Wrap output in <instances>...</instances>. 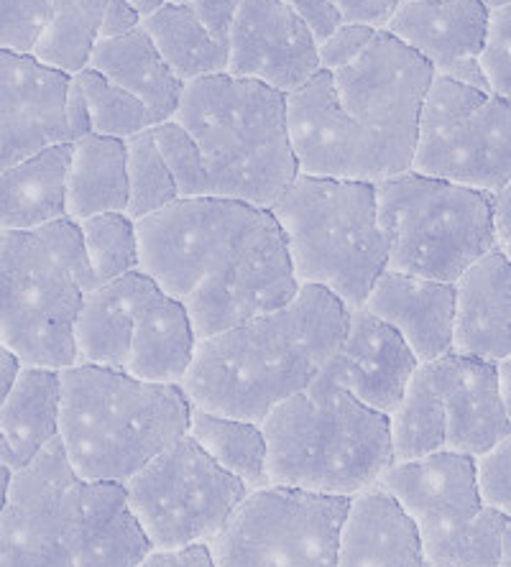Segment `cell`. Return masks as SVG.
Masks as SVG:
<instances>
[{"label": "cell", "instance_id": "1", "mask_svg": "<svg viewBox=\"0 0 511 567\" xmlns=\"http://www.w3.org/2000/svg\"><path fill=\"white\" fill-rule=\"evenodd\" d=\"M141 271L190 312L197 340L274 312L297 297L282 225L269 207L180 197L139 220Z\"/></svg>", "mask_w": 511, "mask_h": 567}, {"label": "cell", "instance_id": "2", "mask_svg": "<svg viewBox=\"0 0 511 567\" xmlns=\"http://www.w3.org/2000/svg\"><path fill=\"white\" fill-rule=\"evenodd\" d=\"M432 64L379 29L338 72L320 70L287 95L299 174L379 185L412 169Z\"/></svg>", "mask_w": 511, "mask_h": 567}, {"label": "cell", "instance_id": "3", "mask_svg": "<svg viewBox=\"0 0 511 567\" xmlns=\"http://www.w3.org/2000/svg\"><path fill=\"white\" fill-rule=\"evenodd\" d=\"M350 307L302 284L279 310L197 343L182 389L197 410L262 424L276 406L313 386L338 350Z\"/></svg>", "mask_w": 511, "mask_h": 567}, {"label": "cell", "instance_id": "4", "mask_svg": "<svg viewBox=\"0 0 511 567\" xmlns=\"http://www.w3.org/2000/svg\"><path fill=\"white\" fill-rule=\"evenodd\" d=\"M174 121L187 128L203 156V197L243 199L272 210L299 177L287 95L269 85L228 72L195 80L184 85Z\"/></svg>", "mask_w": 511, "mask_h": 567}, {"label": "cell", "instance_id": "5", "mask_svg": "<svg viewBox=\"0 0 511 567\" xmlns=\"http://www.w3.org/2000/svg\"><path fill=\"white\" fill-rule=\"evenodd\" d=\"M269 486L354 498L394 465L391 420L317 377L262 422Z\"/></svg>", "mask_w": 511, "mask_h": 567}, {"label": "cell", "instance_id": "6", "mask_svg": "<svg viewBox=\"0 0 511 567\" xmlns=\"http://www.w3.org/2000/svg\"><path fill=\"white\" fill-rule=\"evenodd\" d=\"M192 402L182 386L78 363L62 371L60 440L82 481L125 483L187 435Z\"/></svg>", "mask_w": 511, "mask_h": 567}, {"label": "cell", "instance_id": "7", "mask_svg": "<svg viewBox=\"0 0 511 567\" xmlns=\"http://www.w3.org/2000/svg\"><path fill=\"white\" fill-rule=\"evenodd\" d=\"M95 287L80 223L0 230V340L23 365L64 371L80 363L78 317Z\"/></svg>", "mask_w": 511, "mask_h": 567}, {"label": "cell", "instance_id": "8", "mask_svg": "<svg viewBox=\"0 0 511 567\" xmlns=\"http://www.w3.org/2000/svg\"><path fill=\"white\" fill-rule=\"evenodd\" d=\"M302 284L328 289L350 310L364 307L389 266L376 185L299 174L272 207Z\"/></svg>", "mask_w": 511, "mask_h": 567}, {"label": "cell", "instance_id": "9", "mask_svg": "<svg viewBox=\"0 0 511 567\" xmlns=\"http://www.w3.org/2000/svg\"><path fill=\"white\" fill-rule=\"evenodd\" d=\"M376 203L389 244L387 271L458 284L471 266L499 248L489 192L409 169L379 182Z\"/></svg>", "mask_w": 511, "mask_h": 567}, {"label": "cell", "instance_id": "10", "mask_svg": "<svg viewBox=\"0 0 511 567\" xmlns=\"http://www.w3.org/2000/svg\"><path fill=\"white\" fill-rule=\"evenodd\" d=\"M389 420L394 463L440 450L481 461L511 435L497 363L458 353L420 363Z\"/></svg>", "mask_w": 511, "mask_h": 567}, {"label": "cell", "instance_id": "11", "mask_svg": "<svg viewBox=\"0 0 511 567\" xmlns=\"http://www.w3.org/2000/svg\"><path fill=\"white\" fill-rule=\"evenodd\" d=\"M412 172L497 195L511 182V100L435 74Z\"/></svg>", "mask_w": 511, "mask_h": 567}, {"label": "cell", "instance_id": "12", "mask_svg": "<svg viewBox=\"0 0 511 567\" xmlns=\"http://www.w3.org/2000/svg\"><path fill=\"white\" fill-rule=\"evenodd\" d=\"M129 504L154 549L213 542L251 494L190 435L125 481Z\"/></svg>", "mask_w": 511, "mask_h": 567}, {"label": "cell", "instance_id": "13", "mask_svg": "<svg viewBox=\"0 0 511 567\" xmlns=\"http://www.w3.org/2000/svg\"><path fill=\"white\" fill-rule=\"evenodd\" d=\"M350 498L266 486L243 498L211 547L217 567H338Z\"/></svg>", "mask_w": 511, "mask_h": 567}, {"label": "cell", "instance_id": "14", "mask_svg": "<svg viewBox=\"0 0 511 567\" xmlns=\"http://www.w3.org/2000/svg\"><path fill=\"white\" fill-rule=\"evenodd\" d=\"M85 481L62 440L13 471L0 512V567H78L85 532Z\"/></svg>", "mask_w": 511, "mask_h": 567}, {"label": "cell", "instance_id": "15", "mask_svg": "<svg viewBox=\"0 0 511 567\" xmlns=\"http://www.w3.org/2000/svg\"><path fill=\"white\" fill-rule=\"evenodd\" d=\"M320 70L317 39L284 0H243L231 33L228 74L292 95Z\"/></svg>", "mask_w": 511, "mask_h": 567}, {"label": "cell", "instance_id": "16", "mask_svg": "<svg viewBox=\"0 0 511 567\" xmlns=\"http://www.w3.org/2000/svg\"><path fill=\"white\" fill-rule=\"evenodd\" d=\"M70 74L33 54L0 49V172L52 146L72 144L64 118Z\"/></svg>", "mask_w": 511, "mask_h": 567}, {"label": "cell", "instance_id": "17", "mask_svg": "<svg viewBox=\"0 0 511 567\" xmlns=\"http://www.w3.org/2000/svg\"><path fill=\"white\" fill-rule=\"evenodd\" d=\"M420 361L405 338L366 307L350 310L346 336L320 373L376 412L391 414L405 399Z\"/></svg>", "mask_w": 511, "mask_h": 567}, {"label": "cell", "instance_id": "18", "mask_svg": "<svg viewBox=\"0 0 511 567\" xmlns=\"http://www.w3.org/2000/svg\"><path fill=\"white\" fill-rule=\"evenodd\" d=\"M379 483L407 508L420 529L471 519L486 506L479 461L450 450L394 463Z\"/></svg>", "mask_w": 511, "mask_h": 567}, {"label": "cell", "instance_id": "19", "mask_svg": "<svg viewBox=\"0 0 511 567\" xmlns=\"http://www.w3.org/2000/svg\"><path fill=\"white\" fill-rule=\"evenodd\" d=\"M366 310L405 338L420 363L452 353L456 343V284L384 271L366 299Z\"/></svg>", "mask_w": 511, "mask_h": 567}, {"label": "cell", "instance_id": "20", "mask_svg": "<svg viewBox=\"0 0 511 567\" xmlns=\"http://www.w3.org/2000/svg\"><path fill=\"white\" fill-rule=\"evenodd\" d=\"M489 21L483 0H401L387 31L430 62L435 74H446L458 62L479 60Z\"/></svg>", "mask_w": 511, "mask_h": 567}, {"label": "cell", "instance_id": "21", "mask_svg": "<svg viewBox=\"0 0 511 567\" xmlns=\"http://www.w3.org/2000/svg\"><path fill=\"white\" fill-rule=\"evenodd\" d=\"M338 567H427L420 527L381 483L348 502Z\"/></svg>", "mask_w": 511, "mask_h": 567}, {"label": "cell", "instance_id": "22", "mask_svg": "<svg viewBox=\"0 0 511 567\" xmlns=\"http://www.w3.org/2000/svg\"><path fill=\"white\" fill-rule=\"evenodd\" d=\"M452 353L501 363L511 358V258L493 248L456 284Z\"/></svg>", "mask_w": 511, "mask_h": 567}, {"label": "cell", "instance_id": "23", "mask_svg": "<svg viewBox=\"0 0 511 567\" xmlns=\"http://www.w3.org/2000/svg\"><path fill=\"white\" fill-rule=\"evenodd\" d=\"M156 291L159 284L141 269L88 291L78 317L80 363L125 373L139 315Z\"/></svg>", "mask_w": 511, "mask_h": 567}, {"label": "cell", "instance_id": "24", "mask_svg": "<svg viewBox=\"0 0 511 567\" xmlns=\"http://www.w3.org/2000/svg\"><path fill=\"white\" fill-rule=\"evenodd\" d=\"M197 343L190 312L159 287L139 315L125 373L149 383L182 386L195 361Z\"/></svg>", "mask_w": 511, "mask_h": 567}, {"label": "cell", "instance_id": "25", "mask_svg": "<svg viewBox=\"0 0 511 567\" xmlns=\"http://www.w3.org/2000/svg\"><path fill=\"white\" fill-rule=\"evenodd\" d=\"M62 371L21 365L0 404V437L13 471L29 465L49 442L60 437Z\"/></svg>", "mask_w": 511, "mask_h": 567}, {"label": "cell", "instance_id": "26", "mask_svg": "<svg viewBox=\"0 0 511 567\" xmlns=\"http://www.w3.org/2000/svg\"><path fill=\"white\" fill-rule=\"evenodd\" d=\"M85 532L78 567H139L151 539L129 504L125 483L85 481Z\"/></svg>", "mask_w": 511, "mask_h": 567}, {"label": "cell", "instance_id": "27", "mask_svg": "<svg viewBox=\"0 0 511 567\" xmlns=\"http://www.w3.org/2000/svg\"><path fill=\"white\" fill-rule=\"evenodd\" d=\"M72 144L52 146L0 172V230H37L67 218Z\"/></svg>", "mask_w": 511, "mask_h": 567}, {"label": "cell", "instance_id": "28", "mask_svg": "<svg viewBox=\"0 0 511 567\" xmlns=\"http://www.w3.org/2000/svg\"><path fill=\"white\" fill-rule=\"evenodd\" d=\"M90 66L146 103L156 126L177 115L184 85L162 60L144 27L121 39H100Z\"/></svg>", "mask_w": 511, "mask_h": 567}, {"label": "cell", "instance_id": "29", "mask_svg": "<svg viewBox=\"0 0 511 567\" xmlns=\"http://www.w3.org/2000/svg\"><path fill=\"white\" fill-rule=\"evenodd\" d=\"M129 210V152L125 141L90 136L72 141L67 169V218L85 223L108 213Z\"/></svg>", "mask_w": 511, "mask_h": 567}, {"label": "cell", "instance_id": "30", "mask_svg": "<svg viewBox=\"0 0 511 567\" xmlns=\"http://www.w3.org/2000/svg\"><path fill=\"white\" fill-rule=\"evenodd\" d=\"M427 567H511V516L486 504L471 519L420 529Z\"/></svg>", "mask_w": 511, "mask_h": 567}, {"label": "cell", "instance_id": "31", "mask_svg": "<svg viewBox=\"0 0 511 567\" xmlns=\"http://www.w3.org/2000/svg\"><path fill=\"white\" fill-rule=\"evenodd\" d=\"M141 27L182 85L228 72V49L207 33L190 3L159 8Z\"/></svg>", "mask_w": 511, "mask_h": 567}, {"label": "cell", "instance_id": "32", "mask_svg": "<svg viewBox=\"0 0 511 567\" xmlns=\"http://www.w3.org/2000/svg\"><path fill=\"white\" fill-rule=\"evenodd\" d=\"M187 435L205 450L221 468L236 475L251 491L269 486L266 473V447L264 427L236 416H223L192 406Z\"/></svg>", "mask_w": 511, "mask_h": 567}, {"label": "cell", "instance_id": "33", "mask_svg": "<svg viewBox=\"0 0 511 567\" xmlns=\"http://www.w3.org/2000/svg\"><path fill=\"white\" fill-rule=\"evenodd\" d=\"M108 3L111 0H54L52 19L41 31L31 54L41 64L70 74V78L88 70L100 41Z\"/></svg>", "mask_w": 511, "mask_h": 567}, {"label": "cell", "instance_id": "34", "mask_svg": "<svg viewBox=\"0 0 511 567\" xmlns=\"http://www.w3.org/2000/svg\"><path fill=\"white\" fill-rule=\"evenodd\" d=\"M82 246L95 284H111L141 269L139 223L125 213H108L80 223Z\"/></svg>", "mask_w": 511, "mask_h": 567}, {"label": "cell", "instance_id": "35", "mask_svg": "<svg viewBox=\"0 0 511 567\" xmlns=\"http://www.w3.org/2000/svg\"><path fill=\"white\" fill-rule=\"evenodd\" d=\"M129 152V210L133 220H144L149 215L162 213L182 197L177 179L156 146L151 131L139 133L125 141Z\"/></svg>", "mask_w": 511, "mask_h": 567}, {"label": "cell", "instance_id": "36", "mask_svg": "<svg viewBox=\"0 0 511 567\" xmlns=\"http://www.w3.org/2000/svg\"><path fill=\"white\" fill-rule=\"evenodd\" d=\"M80 80L82 90H85L90 113H92V133L100 136H113L129 141L139 133L151 131L156 126L154 113L149 111L146 103H141L136 95H131L129 90L115 85L100 74L98 70H82L74 74Z\"/></svg>", "mask_w": 511, "mask_h": 567}, {"label": "cell", "instance_id": "37", "mask_svg": "<svg viewBox=\"0 0 511 567\" xmlns=\"http://www.w3.org/2000/svg\"><path fill=\"white\" fill-rule=\"evenodd\" d=\"M156 138V146L162 156L170 164V169L177 179L180 195L182 197H203L205 195V166L203 156H200V148L195 138L190 136L187 128L177 121L159 123V126L151 128Z\"/></svg>", "mask_w": 511, "mask_h": 567}, {"label": "cell", "instance_id": "38", "mask_svg": "<svg viewBox=\"0 0 511 567\" xmlns=\"http://www.w3.org/2000/svg\"><path fill=\"white\" fill-rule=\"evenodd\" d=\"M52 11L54 0H0V49L31 54Z\"/></svg>", "mask_w": 511, "mask_h": 567}, {"label": "cell", "instance_id": "39", "mask_svg": "<svg viewBox=\"0 0 511 567\" xmlns=\"http://www.w3.org/2000/svg\"><path fill=\"white\" fill-rule=\"evenodd\" d=\"M479 60L491 93L511 100V3L491 11L489 39Z\"/></svg>", "mask_w": 511, "mask_h": 567}, {"label": "cell", "instance_id": "40", "mask_svg": "<svg viewBox=\"0 0 511 567\" xmlns=\"http://www.w3.org/2000/svg\"><path fill=\"white\" fill-rule=\"evenodd\" d=\"M376 33L379 29L366 27V23H343L338 31L317 44L320 66L328 72H338L343 66L354 64L366 52Z\"/></svg>", "mask_w": 511, "mask_h": 567}, {"label": "cell", "instance_id": "41", "mask_svg": "<svg viewBox=\"0 0 511 567\" xmlns=\"http://www.w3.org/2000/svg\"><path fill=\"white\" fill-rule=\"evenodd\" d=\"M483 502L511 516V435L479 461Z\"/></svg>", "mask_w": 511, "mask_h": 567}, {"label": "cell", "instance_id": "42", "mask_svg": "<svg viewBox=\"0 0 511 567\" xmlns=\"http://www.w3.org/2000/svg\"><path fill=\"white\" fill-rule=\"evenodd\" d=\"M241 3L243 0H192L190 6L217 44L231 49V33Z\"/></svg>", "mask_w": 511, "mask_h": 567}, {"label": "cell", "instance_id": "43", "mask_svg": "<svg viewBox=\"0 0 511 567\" xmlns=\"http://www.w3.org/2000/svg\"><path fill=\"white\" fill-rule=\"evenodd\" d=\"M292 11H295L302 21L307 23V29L313 31L317 44L338 31L346 19H343L340 8L333 0H284Z\"/></svg>", "mask_w": 511, "mask_h": 567}, {"label": "cell", "instance_id": "44", "mask_svg": "<svg viewBox=\"0 0 511 567\" xmlns=\"http://www.w3.org/2000/svg\"><path fill=\"white\" fill-rule=\"evenodd\" d=\"M139 567H217L211 542H195L174 549H151Z\"/></svg>", "mask_w": 511, "mask_h": 567}, {"label": "cell", "instance_id": "45", "mask_svg": "<svg viewBox=\"0 0 511 567\" xmlns=\"http://www.w3.org/2000/svg\"><path fill=\"white\" fill-rule=\"evenodd\" d=\"M340 8L346 23H366L374 29H387L389 19L401 0H333Z\"/></svg>", "mask_w": 511, "mask_h": 567}, {"label": "cell", "instance_id": "46", "mask_svg": "<svg viewBox=\"0 0 511 567\" xmlns=\"http://www.w3.org/2000/svg\"><path fill=\"white\" fill-rule=\"evenodd\" d=\"M64 118L67 128H70L72 141H80L92 133V113L85 90H82L78 78H70V85H67V97H64Z\"/></svg>", "mask_w": 511, "mask_h": 567}, {"label": "cell", "instance_id": "47", "mask_svg": "<svg viewBox=\"0 0 511 567\" xmlns=\"http://www.w3.org/2000/svg\"><path fill=\"white\" fill-rule=\"evenodd\" d=\"M144 23V16L129 0H111L105 8L103 27H100V39H121L129 37Z\"/></svg>", "mask_w": 511, "mask_h": 567}, {"label": "cell", "instance_id": "48", "mask_svg": "<svg viewBox=\"0 0 511 567\" xmlns=\"http://www.w3.org/2000/svg\"><path fill=\"white\" fill-rule=\"evenodd\" d=\"M493 225H497L499 248L511 246V182L493 195Z\"/></svg>", "mask_w": 511, "mask_h": 567}, {"label": "cell", "instance_id": "49", "mask_svg": "<svg viewBox=\"0 0 511 567\" xmlns=\"http://www.w3.org/2000/svg\"><path fill=\"white\" fill-rule=\"evenodd\" d=\"M21 365H23L21 358L16 355L13 350L3 343V340H0V404H3L8 391H11L13 381L21 371Z\"/></svg>", "mask_w": 511, "mask_h": 567}, {"label": "cell", "instance_id": "50", "mask_svg": "<svg viewBox=\"0 0 511 567\" xmlns=\"http://www.w3.org/2000/svg\"><path fill=\"white\" fill-rule=\"evenodd\" d=\"M497 371H499L501 402H504V410H507V416H509V422H511V358H509V361L497 363Z\"/></svg>", "mask_w": 511, "mask_h": 567}, {"label": "cell", "instance_id": "51", "mask_svg": "<svg viewBox=\"0 0 511 567\" xmlns=\"http://www.w3.org/2000/svg\"><path fill=\"white\" fill-rule=\"evenodd\" d=\"M11 478H13V468L8 465L6 445H3V437H0V512H3V506H6V496H8V486H11Z\"/></svg>", "mask_w": 511, "mask_h": 567}, {"label": "cell", "instance_id": "52", "mask_svg": "<svg viewBox=\"0 0 511 567\" xmlns=\"http://www.w3.org/2000/svg\"><path fill=\"white\" fill-rule=\"evenodd\" d=\"M129 3H133L141 11V16H151L154 11H159V8L164 6H177V3H192V0H129Z\"/></svg>", "mask_w": 511, "mask_h": 567}, {"label": "cell", "instance_id": "53", "mask_svg": "<svg viewBox=\"0 0 511 567\" xmlns=\"http://www.w3.org/2000/svg\"><path fill=\"white\" fill-rule=\"evenodd\" d=\"M483 3L489 6L491 11H493V8H499V6H507V3H511V0H483Z\"/></svg>", "mask_w": 511, "mask_h": 567}, {"label": "cell", "instance_id": "54", "mask_svg": "<svg viewBox=\"0 0 511 567\" xmlns=\"http://www.w3.org/2000/svg\"><path fill=\"white\" fill-rule=\"evenodd\" d=\"M504 251H507V256L511 258V246H507V248H504Z\"/></svg>", "mask_w": 511, "mask_h": 567}]
</instances>
